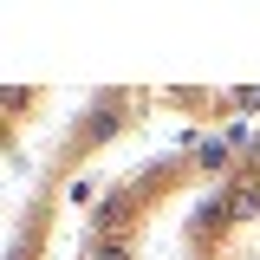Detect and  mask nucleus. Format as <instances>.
Returning <instances> with one entry per match:
<instances>
[{"label": "nucleus", "mask_w": 260, "mask_h": 260, "mask_svg": "<svg viewBox=\"0 0 260 260\" xmlns=\"http://www.w3.org/2000/svg\"><path fill=\"white\" fill-rule=\"evenodd\" d=\"M111 130H117V98H104V104L91 111V124H85V137H111Z\"/></svg>", "instance_id": "1"}, {"label": "nucleus", "mask_w": 260, "mask_h": 260, "mask_svg": "<svg viewBox=\"0 0 260 260\" xmlns=\"http://www.w3.org/2000/svg\"><path fill=\"white\" fill-rule=\"evenodd\" d=\"M254 208H260V189H234L228 195V215H254Z\"/></svg>", "instance_id": "2"}, {"label": "nucleus", "mask_w": 260, "mask_h": 260, "mask_svg": "<svg viewBox=\"0 0 260 260\" xmlns=\"http://www.w3.org/2000/svg\"><path fill=\"white\" fill-rule=\"evenodd\" d=\"M228 150H234L228 137H215V143H202V169H221V162H228Z\"/></svg>", "instance_id": "3"}]
</instances>
